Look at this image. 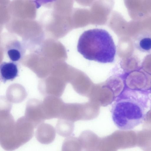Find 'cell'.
Here are the masks:
<instances>
[{"label":"cell","mask_w":151,"mask_h":151,"mask_svg":"<svg viewBox=\"0 0 151 151\" xmlns=\"http://www.w3.org/2000/svg\"><path fill=\"white\" fill-rule=\"evenodd\" d=\"M67 83L64 77L52 72L47 77L41 79L39 83L38 88L40 93L46 96L59 97L64 91Z\"/></svg>","instance_id":"obj_4"},{"label":"cell","mask_w":151,"mask_h":151,"mask_svg":"<svg viewBox=\"0 0 151 151\" xmlns=\"http://www.w3.org/2000/svg\"><path fill=\"white\" fill-rule=\"evenodd\" d=\"M83 150L78 138L73 134L65 139L62 147V151H82Z\"/></svg>","instance_id":"obj_13"},{"label":"cell","mask_w":151,"mask_h":151,"mask_svg":"<svg viewBox=\"0 0 151 151\" xmlns=\"http://www.w3.org/2000/svg\"><path fill=\"white\" fill-rule=\"evenodd\" d=\"M150 36L148 34L143 33L139 35L135 42L136 47L139 50L149 52L151 49Z\"/></svg>","instance_id":"obj_14"},{"label":"cell","mask_w":151,"mask_h":151,"mask_svg":"<svg viewBox=\"0 0 151 151\" xmlns=\"http://www.w3.org/2000/svg\"><path fill=\"white\" fill-rule=\"evenodd\" d=\"M100 137L89 130L83 131L78 139L84 151H95Z\"/></svg>","instance_id":"obj_8"},{"label":"cell","mask_w":151,"mask_h":151,"mask_svg":"<svg viewBox=\"0 0 151 151\" xmlns=\"http://www.w3.org/2000/svg\"><path fill=\"white\" fill-rule=\"evenodd\" d=\"M0 73L4 81L13 79L18 75L17 65L14 62H3L0 65Z\"/></svg>","instance_id":"obj_9"},{"label":"cell","mask_w":151,"mask_h":151,"mask_svg":"<svg viewBox=\"0 0 151 151\" xmlns=\"http://www.w3.org/2000/svg\"><path fill=\"white\" fill-rule=\"evenodd\" d=\"M74 129V122L59 119L56 126L57 133L63 137H68L73 134Z\"/></svg>","instance_id":"obj_12"},{"label":"cell","mask_w":151,"mask_h":151,"mask_svg":"<svg viewBox=\"0 0 151 151\" xmlns=\"http://www.w3.org/2000/svg\"><path fill=\"white\" fill-rule=\"evenodd\" d=\"M64 102L59 97L46 96L42 101V111L45 120L59 118Z\"/></svg>","instance_id":"obj_6"},{"label":"cell","mask_w":151,"mask_h":151,"mask_svg":"<svg viewBox=\"0 0 151 151\" xmlns=\"http://www.w3.org/2000/svg\"><path fill=\"white\" fill-rule=\"evenodd\" d=\"M151 134L150 129L137 131V146L145 151H151Z\"/></svg>","instance_id":"obj_11"},{"label":"cell","mask_w":151,"mask_h":151,"mask_svg":"<svg viewBox=\"0 0 151 151\" xmlns=\"http://www.w3.org/2000/svg\"><path fill=\"white\" fill-rule=\"evenodd\" d=\"M37 127L35 136L39 142L47 145L54 141L56 136V131L53 126L49 124L43 123Z\"/></svg>","instance_id":"obj_7"},{"label":"cell","mask_w":151,"mask_h":151,"mask_svg":"<svg viewBox=\"0 0 151 151\" xmlns=\"http://www.w3.org/2000/svg\"><path fill=\"white\" fill-rule=\"evenodd\" d=\"M77 50L86 59L103 63L113 62L116 53L112 37L101 29L84 31L79 38Z\"/></svg>","instance_id":"obj_2"},{"label":"cell","mask_w":151,"mask_h":151,"mask_svg":"<svg viewBox=\"0 0 151 151\" xmlns=\"http://www.w3.org/2000/svg\"><path fill=\"white\" fill-rule=\"evenodd\" d=\"M148 90L125 87L117 97L111 113L115 125L122 130H131L145 120L149 107Z\"/></svg>","instance_id":"obj_1"},{"label":"cell","mask_w":151,"mask_h":151,"mask_svg":"<svg viewBox=\"0 0 151 151\" xmlns=\"http://www.w3.org/2000/svg\"><path fill=\"white\" fill-rule=\"evenodd\" d=\"M24 51L22 44L18 41H14L10 42L6 50L7 55L13 62L19 60L23 56Z\"/></svg>","instance_id":"obj_10"},{"label":"cell","mask_w":151,"mask_h":151,"mask_svg":"<svg viewBox=\"0 0 151 151\" xmlns=\"http://www.w3.org/2000/svg\"><path fill=\"white\" fill-rule=\"evenodd\" d=\"M111 135L118 150L137 146V131L132 130H117Z\"/></svg>","instance_id":"obj_5"},{"label":"cell","mask_w":151,"mask_h":151,"mask_svg":"<svg viewBox=\"0 0 151 151\" xmlns=\"http://www.w3.org/2000/svg\"><path fill=\"white\" fill-rule=\"evenodd\" d=\"M35 127L32 123L24 122L11 127L0 138V145L5 150L13 151L29 141L33 137Z\"/></svg>","instance_id":"obj_3"}]
</instances>
